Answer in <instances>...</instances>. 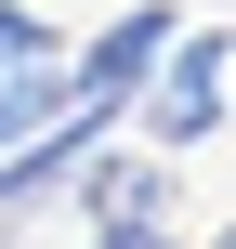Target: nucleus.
Returning <instances> with one entry per match:
<instances>
[{
  "label": "nucleus",
  "mask_w": 236,
  "mask_h": 249,
  "mask_svg": "<svg viewBox=\"0 0 236 249\" xmlns=\"http://www.w3.org/2000/svg\"><path fill=\"white\" fill-rule=\"evenodd\" d=\"M79 249H184V236H171V223H92Z\"/></svg>",
  "instance_id": "obj_6"
},
{
  "label": "nucleus",
  "mask_w": 236,
  "mask_h": 249,
  "mask_svg": "<svg viewBox=\"0 0 236 249\" xmlns=\"http://www.w3.org/2000/svg\"><path fill=\"white\" fill-rule=\"evenodd\" d=\"M210 249H236V223H223V236H210Z\"/></svg>",
  "instance_id": "obj_8"
},
{
  "label": "nucleus",
  "mask_w": 236,
  "mask_h": 249,
  "mask_svg": "<svg viewBox=\"0 0 236 249\" xmlns=\"http://www.w3.org/2000/svg\"><path fill=\"white\" fill-rule=\"evenodd\" d=\"M66 105H79V79H66V66H0V158H13V144H39Z\"/></svg>",
  "instance_id": "obj_4"
},
{
  "label": "nucleus",
  "mask_w": 236,
  "mask_h": 249,
  "mask_svg": "<svg viewBox=\"0 0 236 249\" xmlns=\"http://www.w3.org/2000/svg\"><path fill=\"white\" fill-rule=\"evenodd\" d=\"M13 236H26V223H0V249H13Z\"/></svg>",
  "instance_id": "obj_7"
},
{
  "label": "nucleus",
  "mask_w": 236,
  "mask_h": 249,
  "mask_svg": "<svg viewBox=\"0 0 236 249\" xmlns=\"http://www.w3.org/2000/svg\"><path fill=\"white\" fill-rule=\"evenodd\" d=\"M66 197H79V236L92 223H171V158L158 144H92Z\"/></svg>",
  "instance_id": "obj_3"
},
{
  "label": "nucleus",
  "mask_w": 236,
  "mask_h": 249,
  "mask_svg": "<svg viewBox=\"0 0 236 249\" xmlns=\"http://www.w3.org/2000/svg\"><path fill=\"white\" fill-rule=\"evenodd\" d=\"M184 39V13L171 0H131V13H105L79 53H66V79H79V105H131L145 79H158V53Z\"/></svg>",
  "instance_id": "obj_2"
},
{
  "label": "nucleus",
  "mask_w": 236,
  "mask_h": 249,
  "mask_svg": "<svg viewBox=\"0 0 236 249\" xmlns=\"http://www.w3.org/2000/svg\"><path fill=\"white\" fill-rule=\"evenodd\" d=\"M0 66H66V39H53L26 0H0Z\"/></svg>",
  "instance_id": "obj_5"
},
{
  "label": "nucleus",
  "mask_w": 236,
  "mask_h": 249,
  "mask_svg": "<svg viewBox=\"0 0 236 249\" xmlns=\"http://www.w3.org/2000/svg\"><path fill=\"white\" fill-rule=\"evenodd\" d=\"M236 105V26H184L171 53H158V79L131 92V118H145V144L158 158H184V144H210Z\"/></svg>",
  "instance_id": "obj_1"
}]
</instances>
